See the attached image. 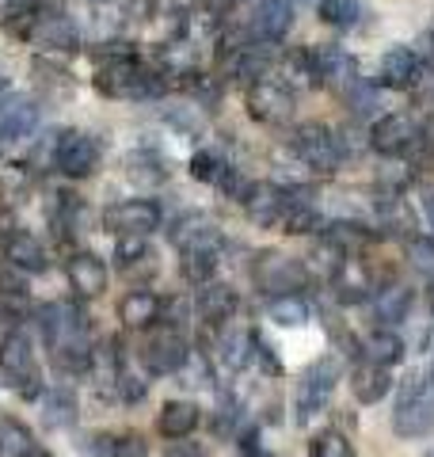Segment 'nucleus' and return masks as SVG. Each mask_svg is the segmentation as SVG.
<instances>
[{"instance_id": "1", "label": "nucleus", "mask_w": 434, "mask_h": 457, "mask_svg": "<svg viewBox=\"0 0 434 457\" xmlns=\"http://www.w3.org/2000/svg\"><path fill=\"white\" fill-rule=\"evenodd\" d=\"M393 431L400 438H427L434 431V389L419 370L400 385V400L393 411Z\"/></svg>"}, {"instance_id": "2", "label": "nucleus", "mask_w": 434, "mask_h": 457, "mask_svg": "<svg viewBox=\"0 0 434 457\" xmlns=\"http://www.w3.org/2000/svg\"><path fill=\"white\" fill-rule=\"evenodd\" d=\"M336 385H339V359L336 354H324V359H316L297 381V420L309 423L316 411H324L331 393H336Z\"/></svg>"}, {"instance_id": "3", "label": "nucleus", "mask_w": 434, "mask_h": 457, "mask_svg": "<svg viewBox=\"0 0 434 457\" xmlns=\"http://www.w3.org/2000/svg\"><path fill=\"white\" fill-rule=\"evenodd\" d=\"M0 370L12 389H20L23 396H38V362L31 351V339L23 332H8L0 339Z\"/></svg>"}, {"instance_id": "4", "label": "nucleus", "mask_w": 434, "mask_h": 457, "mask_svg": "<svg viewBox=\"0 0 434 457\" xmlns=\"http://www.w3.org/2000/svg\"><path fill=\"white\" fill-rule=\"evenodd\" d=\"M294 153H297L313 171H321V176H331V171L343 164L339 137H331V130H328V126H321V122L297 126V134H294Z\"/></svg>"}, {"instance_id": "5", "label": "nucleus", "mask_w": 434, "mask_h": 457, "mask_svg": "<svg viewBox=\"0 0 434 457\" xmlns=\"http://www.w3.org/2000/svg\"><path fill=\"white\" fill-rule=\"evenodd\" d=\"M96 88L104 96L138 99V96H153L156 80L149 73H141V65L134 62V57H111V62L96 73Z\"/></svg>"}, {"instance_id": "6", "label": "nucleus", "mask_w": 434, "mask_h": 457, "mask_svg": "<svg viewBox=\"0 0 434 457\" xmlns=\"http://www.w3.org/2000/svg\"><path fill=\"white\" fill-rule=\"evenodd\" d=\"M187 359H191V351H187V339L176 332V328H156V332H149V339L141 343V362L156 378L179 374L187 366Z\"/></svg>"}, {"instance_id": "7", "label": "nucleus", "mask_w": 434, "mask_h": 457, "mask_svg": "<svg viewBox=\"0 0 434 457\" xmlns=\"http://www.w3.org/2000/svg\"><path fill=\"white\" fill-rule=\"evenodd\" d=\"M161 206L149 203V198H126V203L104 213V225L119 237H149L153 228H161Z\"/></svg>"}, {"instance_id": "8", "label": "nucleus", "mask_w": 434, "mask_h": 457, "mask_svg": "<svg viewBox=\"0 0 434 457\" xmlns=\"http://www.w3.org/2000/svg\"><path fill=\"white\" fill-rule=\"evenodd\" d=\"M54 164L62 176L69 179H88L92 171L99 168V145L88 134H77V130H65L57 137V149H54Z\"/></svg>"}, {"instance_id": "9", "label": "nucleus", "mask_w": 434, "mask_h": 457, "mask_svg": "<svg viewBox=\"0 0 434 457\" xmlns=\"http://www.w3.org/2000/svg\"><path fill=\"white\" fill-rule=\"evenodd\" d=\"M370 145L381 156H404L408 149L419 145V126H415L412 114H385V119L373 122Z\"/></svg>"}, {"instance_id": "10", "label": "nucleus", "mask_w": 434, "mask_h": 457, "mask_svg": "<svg viewBox=\"0 0 434 457\" xmlns=\"http://www.w3.org/2000/svg\"><path fill=\"white\" fill-rule=\"evenodd\" d=\"M255 282L263 286L271 297L297 294L301 282H305V270H301L297 260H286V255H279V252H263L255 260Z\"/></svg>"}, {"instance_id": "11", "label": "nucleus", "mask_w": 434, "mask_h": 457, "mask_svg": "<svg viewBox=\"0 0 434 457\" xmlns=\"http://www.w3.org/2000/svg\"><path fill=\"white\" fill-rule=\"evenodd\" d=\"M248 114L255 122L282 126V122H289V114H294V96H289L282 84L259 80V84H252V92H248Z\"/></svg>"}, {"instance_id": "12", "label": "nucleus", "mask_w": 434, "mask_h": 457, "mask_svg": "<svg viewBox=\"0 0 434 457\" xmlns=\"http://www.w3.org/2000/svg\"><path fill=\"white\" fill-rule=\"evenodd\" d=\"M309 77L324 88H351L355 84V57L339 46H324L309 54Z\"/></svg>"}, {"instance_id": "13", "label": "nucleus", "mask_w": 434, "mask_h": 457, "mask_svg": "<svg viewBox=\"0 0 434 457\" xmlns=\"http://www.w3.org/2000/svg\"><path fill=\"white\" fill-rule=\"evenodd\" d=\"M217 267H221V240L213 233H202L191 245H183V278L187 282H195V286L210 282Z\"/></svg>"}, {"instance_id": "14", "label": "nucleus", "mask_w": 434, "mask_h": 457, "mask_svg": "<svg viewBox=\"0 0 434 457\" xmlns=\"http://www.w3.org/2000/svg\"><path fill=\"white\" fill-rule=\"evenodd\" d=\"M294 27V4L289 0H259L252 12V38L255 42H282Z\"/></svg>"}, {"instance_id": "15", "label": "nucleus", "mask_w": 434, "mask_h": 457, "mask_svg": "<svg viewBox=\"0 0 434 457\" xmlns=\"http://www.w3.org/2000/svg\"><path fill=\"white\" fill-rule=\"evenodd\" d=\"M42 111L31 96H16L0 104V141H23L35 134Z\"/></svg>"}, {"instance_id": "16", "label": "nucleus", "mask_w": 434, "mask_h": 457, "mask_svg": "<svg viewBox=\"0 0 434 457\" xmlns=\"http://www.w3.org/2000/svg\"><path fill=\"white\" fill-rule=\"evenodd\" d=\"M419 77H423V62L419 54L408 50V46H393L385 57H381V84L393 92H412Z\"/></svg>"}, {"instance_id": "17", "label": "nucleus", "mask_w": 434, "mask_h": 457, "mask_svg": "<svg viewBox=\"0 0 434 457\" xmlns=\"http://www.w3.org/2000/svg\"><path fill=\"white\" fill-rule=\"evenodd\" d=\"M31 42H38L42 50H54V54H77L80 35H77V23H72L69 16H57V12L46 16V12H42L38 23H35Z\"/></svg>"}, {"instance_id": "18", "label": "nucleus", "mask_w": 434, "mask_h": 457, "mask_svg": "<svg viewBox=\"0 0 434 457\" xmlns=\"http://www.w3.org/2000/svg\"><path fill=\"white\" fill-rule=\"evenodd\" d=\"M69 282L77 297H99L107 290V263L92 252H77L69 260Z\"/></svg>"}, {"instance_id": "19", "label": "nucleus", "mask_w": 434, "mask_h": 457, "mask_svg": "<svg viewBox=\"0 0 434 457\" xmlns=\"http://www.w3.org/2000/svg\"><path fill=\"white\" fill-rule=\"evenodd\" d=\"M393 389V378H388V366L373 362V359H362L351 370V393L362 400V404H378L381 396H388Z\"/></svg>"}, {"instance_id": "20", "label": "nucleus", "mask_w": 434, "mask_h": 457, "mask_svg": "<svg viewBox=\"0 0 434 457\" xmlns=\"http://www.w3.org/2000/svg\"><path fill=\"white\" fill-rule=\"evenodd\" d=\"M195 309L206 324H229L237 312V294L233 286H221V282H202V290L195 297Z\"/></svg>"}, {"instance_id": "21", "label": "nucleus", "mask_w": 434, "mask_h": 457, "mask_svg": "<svg viewBox=\"0 0 434 457\" xmlns=\"http://www.w3.org/2000/svg\"><path fill=\"white\" fill-rule=\"evenodd\" d=\"M198 423H202V411H198V404H191V400H168V404L161 408V420H156L161 435L171 438V442L191 438L198 431Z\"/></svg>"}, {"instance_id": "22", "label": "nucleus", "mask_w": 434, "mask_h": 457, "mask_svg": "<svg viewBox=\"0 0 434 457\" xmlns=\"http://www.w3.org/2000/svg\"><path fill=\"white\" fill-rule=\"evenodd\" d=\"M4 255L8 263L16 270H27V275H42V270L50 267V255L42 248V240L31 237V233H12L8 245H4Z\"/></svg>"}, {"instance_id": "23", "label": "nucleus", "mask_w": 434, "mask_h": 457, "mask_svg": "<svg viewBox=\"0 0 434 457\" xmlns=\"http://www.w3.org/2000/svg\"><path fill=\"white\" fill-rule=\"evenodd\" d=\"M161 312H164V302L149 290H129L119 302V320L126 328H153L161 320Z\"/></svg>"}, {"instance_id": "24", "label": "nucleus", "mask_w": 434, "mask_h": 457, "mask_svg": "<svg viewBox=\"0 0 434 457\" xmlns=\"http://www.w3.org/2000/svg\"><path fill=\"white\" fill-rule=\"evenodd\" d=\"M244 206H248L252 221H259V225H279L282 221V210H286V191L271 187V183H259V187H252V195L244 198Z\"/></svg>"}, {"instance_id": "25", "label": "nucleus", "mask_w": 434, "mask_h": 457, "mask_svg": "<svg viewBox=\"0 0 434 457\" xmlns=\"http://www.w3.org/2000/svg\"><path fill=\"white\" fill-rule=\"evenodd\" d=\"M336 290H339V297L343 302H366L370 297V270H366V263L362 260H339V267H336Z\"/></svg>"}, {"instance_id": "26", "label": "nucleus", "mask_w": 434, "mask_h": 457, "mask_svg": "<svg viewBox=\"0 0 434 457\" xmlns=\"http://www.w3.org/2000/svg\"><path fill=\"white\" fill-rule=\"evenodd\" d=\"M279 228H282V233H289V237L316 233V228H321V213H316V206H309L305 198H289L286 195V210H282Z\"/></svg>"}, {"instance_id": "27", "label": "nucleus", "mask_w": 434, "mask_h": 457, "mask_svg": "<svg viewBox=\"0 0 434 457\" xmlns=\"http://www.w3.org/2000/svg\"><path fill=\"white\" fill-rule=\"evenodd\" d=\"M42 420H46V427H54V431L72 427L77 423V396L69 389H50L42 396Z\"/></svg>"}, {"instance_id": "28", "label": "nucleus", "mask_w": 434, "mask_h": 457, "mask_svg": "<svg viewBox=\"0 0 434 457\" xmlns=\"http://www.w3.org/2000/svg\"><path fill=\"white\" fill-rule=\"evenodd\" d=\"M373 312H378L381 324H400L404 317L412 312V290L408 286H388V290H381V297L373 302Z\"/></svg>"}, {"instance_id": "29", "label": "nucleus", "mask_w": 434, "mask_h": 457, "mask_svg": "<svg viewBox=\"0 0 434 457\" xmlns=\"http://www.w3.org/2000/svg\"><path fill=\"white\" fill-rule=\"evenodd\" d=\"M267 317L274 324H282V328H297V324L309 320V305H305L301 294H279V297L267 302Z\"/></svg>"}, {"instance_id": "30", "label": "nucleus", "mask_w": 434, "mask_h": 457, "mask_svg": "<svg viewBox=\"0 0 434 457\" xmlns=\"http://www.w3.org/2000/svg\"><path fill=\"white\" fill-rule=\"evenodd\" d=\"M404 339L396 332H388V328H378L373 336H366V359L381 362V366H396L404 359Z\"/></svg>"}, {"instance_id": "31", "label": "nucleus", "mask_w": 434, "mask_h": 457, "mask_svg": "<svg viewBox=\"0 0 434 457\" xmlns=\"http://www.w3.org/2000/svg\"><path fill=\"white\" fill-rule=\"evenodd\" d=\"M316 12H321V23L339 27V31H343V27H355L358 23L362 4H358V0H321Z\"/></svg>"}, {"instance_id": "32", "label": "nucleus", "mask_w": 434, "mask_h": 457, "mask_svg": "<svg viewBox=\"0 0 434 457\" xmlns=\"http://www.w3.org/2000/svg\"><path fill=\"white\" fill-rule=\"evenodd\" d=\"M126 176L134 183H161L168 171L161 168V161H156L153 153H129L126 156Z\"/></svg>"}, {"instance_id": "33", "label": "nucleus", "mask_w": 434, "mask_h": 457, "mask_svg": "<svg viewBox=\"0 0 434 457\" xmlns=\"http://www.w3.org/2000/svg\"><path fill=\"white\" fill-rule=\"evenodd\" d=\"M309 457H355V446L339 431H321L309 442Z\"/></svg>"}, {"instance_id": "34", "label": "nucleus", "mask_w": 434, "mask_h": 457, "mask_svg": "<svg viewBox=\"0 0 434 457\" xmlns=\"http://www.w3.org/2000/svg\"><path fill=\"white\" fill-rule=\"evenodd\" d=\"M31 446H35V442H31V435H27L23 423H16V420L0 423V450H4L8 457H23Z\"/></svg>"}, {"instance_id": "35", "label": "nucleus", "mask_w": 434, "mask_h": 457, "mask_svg": "<svg viewBox=\"0 0 434 457\" xmlns=\"http://www.w3.org/2000/svg\"><path fill=\"white\" fill-rule=\"evenodd\" d=\"M221 171H225V161L213 149H198L191 156V176L198 183H217V179H221Z\"/></svg>"}, {"instance_id": "36", "label": "nucleus", "mask_w": 434, "mask_h": 457, "mask_svg": "<svg viewBox=\"0 0 434 457\" xmlns=\"http://www.w3.org/2000/svg\"><path fill=\"white\" fill-rule=\"evenodd\" d=\"M408 263L423 278H434V237H415L408 245Z\"/></svg>"}, {"instance_id": "37", "label": "nucleus", "mask_w": 434, "mask_h": 457, "mask_svg": "<svg viewBox=\"0 0 434 457\" xmlns=\"http://www.w3.org/2000/svg\"><path fill=\"white\" fill-rule=\"evenodd\" d=\"M111 457H149V442H145L138 431H126L111 442Z\"/></svg>"}, {"instance_id": "38", "label": "nucleus", "mask_w": 434, "mask_h": 457, "mask_svg": "<svg viewBox=\"0 0 434 457\" xmlns=\"http://www.w3.org/2000/svg\"><path fill=\"white\" fill-rule=\"evenodd\" d=\"M252 336L248 332H233V339H225V362L233 366V370H240L244 362H248V347H252Z\"/></svg>"}, {"instance_id": "39", "label": "nucleus", "mask_w": 434, "mask_h": 457, "mask_svg": "<svg viewBox=\"0 0 434 457\" xmlns=\"http://www.w3.org/2000/svg\"><path fill=\"white\" fill-rule=\"evenodd\" d=\"M145 255V237H119V245H114V260L122 267H129L134 260Z\"/></svg>"}, {"instance_id": "40", "label": "nucleus", "mask_w": 434, "mask_h": 457, "mask_svg": "<svg viewBox=\"0 0 434 457\" xmlns=\"http://www.w3.org/2000/svg\"><path fill=\"white\" fill-rule=\"evenodd\" d=\"M195 4H198L202 12H210V16H221V12L233 4V0H195Z\"/></svg>"}, {"instance_id": "41", "label": "nucleus", "mask_w": 434, "mask_h": 457, "mask_svg": "<svg viewBox=\"0 0 434 457\" xmlns=\"http://www.w3.org/2000/svg\"><path fill=\"white\" fill-rule=\"evenodd\" d=\"M168 457H202L198 450H191V446H171L168 450Z\"/></svg>"}, {"instance_id": "42", "label": "nucleus", "mask_w": 434, "mask_h": 457, "mask_svg": "<svg viewBox=\"0 0 434 457\" xmlns=\"http://www.w3.org/2000/svg\"><path fill=\"white\" fill-rule=\"evenodd\" d=\"M23 457H54V453H50V450H42V446H31V450H27Z\"/></svg>"}, {"instance_id": "43", "label": "nucleus", "mask_w": 434, "mask_h": 457, "mask_svg": "<svg viewBox=\"0 0 434 457\" xmlns=\"http://www.w3.org/2000/svg\"><path fill=\"white\" fill-rule=\"evenodd\" d=\"M4 96H8V77L0 73V99H4Z\"/></svg>"}, {"instance_id": "44", "label": "nucleus", "mask_w": 434, "mask_h": 457, "mask_svg": "<svg viewBox=\"0 0 434 457\" xmlns=\"http://www.w3.org/2000/svg\"><path fill=\"white\" fill-rule=\"evenodd\" d=\"M427 381H430V389H434V366L427 370Z\"/></svg>"}, {"instance_id": "45", "label": "nucleus", "mask_w": 434, "mask_h": 457, "mask_svg": "<svg viewBox=\"0 0 434 457\" xmlns=\"http://www.w3.org/2000/svg\"><path fill=\"white\" fill-rule=\"evenodd\" d=\"M427 42H430V50H434V31H430V35H427Z\"/></svg>"}, {"instance_id": "46", "label": "nucleus", "mask_w": 434, "mask_h": 457, "mask_svg": "<svg viewBox=\"0 0 434 457\" xmlns=\"http://www.w3.org/2000/svg\"><path fill=\"white\" fill-rule=\"evenodd\" d=\"M430 302H434V278H430Z\"/></svg>"}, {"instance_id": "47", "label": "nucleus", "mask_w": 434, "mask_h": 457, "mask_svg": "<svg viewBox=\"0 0 434 457\" xmlns=\"http://www.w3.org/2000/svg\"><path fill=\"white\" fill-rule=\"evenodd\" d=\"M430 457H434V450H430Z\"/></svg>"}]
</instances>
